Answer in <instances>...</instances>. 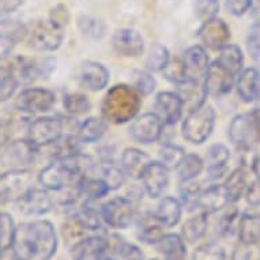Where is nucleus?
<instances>
[{"instance_id": "nucleus-12", "label": "nucleus", "mask_w": 260, "mask_h": 260, "mask_svg": "<svg viewBox=\"0 0 260 260\" xmlns=\"http://www.w3.org/2000/svg\"><path fill=\"white\" fill-rule=\"evenodd\" d=\"M73 260H109L107 236H86L70 251Z\"/></svg>"}, {"instance_id": "nucleus-57", "label": "nucleus", "mask_w": 260, "mask_h": 260, "mask_svg": "<svg viewBox=\"0 0 260 260\" xmlns=\"http://www.w3.org/2000/svg\"><path fill=\"white\" fill-rule=\"evenodd\" d=\"M0 260H21L15 253L13 252V249H6V251H0Z\"/></svg>"}, {"instance_id": "nucleus-11", "label": "nucleus", "mask_w": 260, "mask_h": 260, "mask_svg": "<svg viewBox=\"0 0 260 260\" xmlns=\"http://www.w3.org/2000/svg\"><path fill=\"white\" fill-rule=\"evenodd\" d=\"M56 103V95L52 90L44 87H27L22 90L15 101V108L18 111L35 115L51 111Z\"/></svg>"}, {"instance_id": "nucleus-54", "label": "nucleus", "mask_w": 260, "mask_h": 260, "mask_svg": "<svg viewBox=\"0 0 260 260\" xmlns=\"http://www.w3.org/2000/svg\"><path fill=\"white\" fill-rule=\"evenodd\" d=\"M249 11H251V18L253 21V25L260 23V0H251L249 3Z\"/></svg>"}, {"instance_id": "nucleus-32", "label": "nucleus", "mask_w": 260, "mask_h": 260, "mask_svg": "<svg viewBox=\"0 0 260 260\" xmlns=\"http://www.w3.org/2000/svg\"><path fill=\"white\" fill-rule=\"evenodd\" d=\"M155 247L164 255L165 260H185L187 257L185 241L181 236L176 233L164 236Z\"/></svg>"}, {"instance_id": "nucleus-36", "label": "nucleus", "mask_w": 260, "mask_h": 260, "mask_svg": "<svg viewBox=\"0 0 260 260\" xmlns=\"http://www.w3.org/2000/svg\"><path fill=\"white\" fill-rule=\"evenodd\" d=\"M81 145L82 142L78 139L77 135H63L53 145L48 146V147H52V161L66 159V158L77 155L81 153Z\"/></svg>"}, {"instance_id": "nucleus-6", "label": "nucleus", "mask_w": 260, "mask_h": 260, "mask_svg": "<svg viewBox=\"0 0 260 260\" xmlns=\"http://www.w3.org/2000/svg\"><path fill=\"white\" fill-rule=\"evenodd\" d=\"M64 22L51 17L40 21L29 30L30 47L40 52H53L59 49L64 40Z\"/></svg>"}, {"instance_id": "nucleus-18", "label": "nucleus", "mask_w": 260, "mask_h": 260, "mask_svg": "<svg viewBox=\"0 0 260 260\" xmlns=\"http://www.w3.org/2000/svg\"><path fill=\"white\" fill-rule=\"evenodd\" d=\"M112 44L116 53L124 57H138L145 49V40L139 31L134 29L117 30L113 35Z\"/></svg>"}, {"instance_id": "nucleus-45", "label": "nucleus", "mask_w": 260, "mask_h": 260, "mask_svg": "<svg viewBox=\"0 0 260 260\" xmlns=\"http://www.w3.org/2000/svg\"><path fill=\"white\" fill-rule=\"evenodd\" d=\"M192 260H228V256L222 245L215 241H210L198 248Z\"/></svg>"}, {"instance_id": "nucleus-25", "label": "nucleus", "mask_w": 260, "mask_h": 260, "mask_svg": "<svg viewBox=\"0 0 260 260\" xmlns=\"http://www.w3.org/2000/svg\"><path fill=\"white\" fill-rule=\"evenodd\" d=\"M181 214H183L181 202L175 197H165L159 201L153 215L155 221L161 223L164 228H173L181 219Z\"/></svg>"}, {"instance_id": "nucleus-27", "label": "nucleus", "mask_w": 260, "mask_h": 260, "mask_svg": "<svg viewBox=\"0 0 260 260\" xmlns=\"http://www.w3.org/2000/svg\"><path fill=\"white\" fill-rule=\"evenodd\" d=\"M74 187L79 193V197L87 201H99L100 198L105 197L111 191L107 183L99 175L94 176L93 172L89 175L82 176Z\"/></svg>"}, {"instance_id": "nucleus-13", "label": "nucleus", "mask_w": 260, "mask_h": 260, "mask_svg": "<svg viewBox=\"0 0 260 260\" xmlns=\"http://www.w3.org/2000/svg\"><path fill=\"white\" fill-rule=\"evenodd\" d=\"M164 129L165 123L157 113H145L134 121L129 128V134L139 143L149 145L161 139Z\"/></svg>"}, {"instance_id": "nucleus-33", "label": "nucleus", "mask_w": 260, "mask_h": 260, "mask_svg": "<svg viewBox=\"0 0 260 260\" xmlns=\"http://www.w3.org/2000/svg\"><path fill=\"white\" fill-rule=\"evenodd\" d=\"M164 236H165L164 226L155 221L153 214H150L147 217L139 218L138 237H139L142 243L150 244V245H157Z\"/></svg>"}, {"instance_id": "nucleus-3", "label": "nucleus", "mask_w": 260, "mask_h": 260, "mask_svg": "<svg viewBox=\"0 0 260 260\" xmlns=\"http://www.w3.org/2000/svg\"><path fill=\"white\" fill-rule=\"evenodd\" d=\"M228 137L240 151H251L255 146L260 145V109L233 117Z\"/></svg>"}, {"instance_id": "nucleus-23", "label": "nucleus", "mask_w": 260, "mask_h": 260, "mask_svg": "<svg viewBox=\"0 0 260 260\" xmlns=\"http://www.w3.org/2000/svg\"><path fill=\"white\" fill-rule=\"evenodd\" d=\"M231 158V151L222 143H215L209 149L206 155L207 177L211 181L222 179L228 171V162Z\"/></svg>"}, {"instance_id": "nucleus-52", "label": "nucleus", "mask_w": 260, "mask_h": 260, "mask_svg": "<svg viewBox=\"0 0 260 260\" xmlns=\"http://www.w3.org/2000/svg\"><path fill=\"white\" fill-rule=\"evenodd\" d=\"M22 5V0H0V21L14 13Z\"/></svg>"}, {"instance_id": "nucleus-21", "label": "nucleus", "mask_w": 260, "mask_h": 260, "mask_svg": "<svg viewBox=\"0 0 260 260\" xmlns=\"http://www.w3.org/2000/svg\"><path fill=\"white\" fill-rule=\"evenodd\" d=\"M232 205L231 198L228 195L223 184H213L207 189H202L198 199V209L207 214L217 213Z\"/></svg>"}, {"instance_id": "nucleus-38", "label": "nucleus", "mask_w": 260, "mask_h": 260, "mask_svg": "<svg viewBox=\"0 0 260 260\" xmlns=\"http://www.w3.org/2000/svg\"><path fill=\"white\" fill-rule=\"evenodd\" d=\"M203 167H205V162L202 161L199 155H197V154L185 155L183 161L179 164V167L176 168L180 183H187V181H192V180L197 179L203 171Z\"/></svg>"}, {"instance_id": "nucleus-40", "label": "nucleus", "mask_w": 260, "mask_h": 260, "mask_svg": "<svg viewBox=\"0 0 260 260\" xmlns=\"http://www.w3.org/2000/svg\"><path fill=\"white\" fill-rule=\"evenodd\" d=\"M91 103L85 94L70 93L64 95V109L71 116L85 115L90 111Z\"/></svg>"}, {"instance_id": "nucleus-17", "label": "nucleus", "mask_w": 260, "mask_h": 260, "mask_svg": "<svg viewBox=\"0 0 260 260\" xmlns=\"http://www.w3.org/2000/svg\"><path fill=\"white\" fill-rule=\"evenodd\" d=\"M141 180L150 198H159L169 185V169L161 162H150Z\"/></svg>"}, {"instance_id": "nucleus-46", "label": "nucleus", "mask_w": 260, "mask_h": 260, "mask_svg": "<svg viewBox=\"0 0 260 260\" xmlns=\"http://www.w3.org/2000/svg\"><path fill=\"white\" fill-rule=\"evenodd\" d=\"M78 26H79L82 35L89 39H101L105 33V25L103 22L97 18L87 17V15L79 18Z\"/></svg>"}, {"instance_id": "nucleus-29", "label": "nucleus", "mask_w": 260, "mask_h": 260, "mask_svg": "<svg viewBox=\"0 0 260 260\" xmlns=\"http://www.w3.org/2000/svg\"><path fill=\"white\" fill-rule=\"evenodd\" d=\"M249 168L240 167L232 172L231 175L228 176L223 183L228 195L231 198L232 203L240 201V198H243L249 187Z\"/></svg>"}, {"instance_id": "nucleus-49", "label": "nucleus", "mask_w": 260, "mask_h": 260, "mask_svg": "<svg viewBox=\"0 0 260 260\" xmlns=\"http://www.w3.org/2000/svg\"><path fill=\"white\" fill-rule=\"evenodd\" d=\"M164 74H165V78L168 81L173 82L175 85H179L181 82H184L185 79H188L187 70H185V66H184L183 60H169L168 66L164 69Z\"/></svg>"}, {"instance_id": "nucleus-26", "label": "nucleus", "mask_w": 260, "mask_h": 260, "mask_svg": "<svg viewBox=\"0 0 260 260\" xmlns=\"http://www.w3.org/2000/svg\"><path fill=\"white\" fill-rule=\"evenodd\" d=\"M109 248V260H145L137 245L128 243L119 235H105Z\"/></svg>"}, {"instance_id": "nucleus-56", "label": "nucleus", "mask_w": 260, "mask_h": 260, "mask_svg": "<svg viewBox=\"0 0 260 260\" xmlns=\"http://www.w3.org/2000/svg\"><path fill=\"white\" fill-rule=\"evenodd\" d=\"M248 44H260V23L253 25L248 36Z\"/></svg>"}, {"instance_id": "nucleus-14", "label": "nucleus", "mask_w": 260, "mask_h": 260, "mask_svg": "<svg viewBox=\"0 0 260 260\" xmlns=\"http://www.w3.org/2000/svg\"><path fill=\"white\" fill-rule=\"evenodd\" d=\"M198 36L205 47L214 51H221L222 48L229 44L231 29L223 19L213 18L202 23L198 30Z\"/></svg>"}, {"instance_id": "nucleus-8", "label": "nucleus", "mask_w": 260, "mask_h": 260, "mask_svg": "<svg viewBox=\"0 0 260 260\" xmlns=\"http://www.w3.org/2000/svg\"><path fill=\"white\" fill-rule=\"evenodd\" d=\"M35 187V177L29 169H9L0 173V203H17Z\"/></svg>"}, {"instance_id": "nucleus-48", "label": "nucleus", "mask_w": 260, "mask_h": 260, "mask_svg": "<svg viewBox=\"0 0 260 260\" xmlns=\"http://www.w3.org/2000/svg\"><path fill=\"white\" fill-rule=\"evenodd\" d=\"M219 11V0H197L195 2V14L202 22L217 18Z\"/></svg>"}, {"instance_id": "nucleus-10", "label": "nucleus", "mask_w": 260, "mask_h": 260, "mask_svg": "<svg viewBox=\"0 0 260 260\" xmlns=\"http://www.w3.org/2000/svg\"><path fill=\"white\" fill-rule=\"evenodd\" d=\"M64 120L60 117H39L30 121L27 138L36 147H48L64 135Z\"/></svg>"}, {"instance_id": "nucleus-2", "label": "nucleus", "mask_w": 260, "mask_h": 260, "mask_svg": "<svg viewBox=\"0 0 260 260\" xmlns=\"http://www.w3.org/2000/svg\"><path fill=\"white\" fill-rule=\"evenodd\" d=\"M141 94L133 86L116 85L108 90L101 104L104 119L113 124L133 120L141 109Z\"/></svg>"}, {"instance_id": "nucleus-16", "label": "nucleus", "mask_w": 260, "mask_h": 260, "mask_svg": "<svg viewBox=\"0 0 260 260\" xmlns=\"http://www.w3.org/2000/svg\"><path fill=\"white\" fill-rule=\"evenodd\" d=\"M53 207H55V201L48 193L47 189H39L35 187L17 202V209L19 213L23 215H33V217L48 214Z\"/></svg>"}, {"instance_id": "nucleus-22", "label": "nucleus", "mask_w": 260, "mask_h": 260, "mask_svg": "<svg viewBox=\"0 0 260 260\" xmlns=\"http://www.w3.org/2000/svg\"><path fill=\"white\" fill-rule=\"evenodd\" d=\"M181 60L185 66L188 77L199 79V81H205L206 73H207V69L210 66L209 56H207L205 48L201 47V45H192L184 52Z\"/></svg>"}, {"instance_id": "nucleus-43", "label": "nucleus", "mask_w": 260, "mask_h": 260, "mask_svg": "<svg viewBox=\"0 0 260 260\" xmlns=\"http://www.w3.org/2000/svg\"><path fill=\"white\" fill-rule=\"evenodd\" d=\"M131 79H133V87L141 95H150L155 90V87H157L155 78L150 73H147V71L135 70L131 74Z\"/></svg>"}, {"instance_id": "nucleus-47", "label": "nucleus", "mask_w": 260, "mask_h": 260, "mask_svg": "<svg viewBox=\"0 0 260 260\" xmlns=\"http://www.w3.org/2000/svg\"><path fill=\"white\" fill-rule=\"evenodd\" d=\"M17 87L18 83L7 69V66H0V103L11 99Z\"/></svg>"}, {"instance_id": "nucleus-19", "label": "nucleus", "mask_w": 260, "mask_h": 260, "mask_svg": "<svg viewBox=\"0 0 260 260\" xmlns=\"http://www.w3.org/2000/svg\"><path fill=\"white\" fill-rule=\"evenodd\" d=\"M77 79L82 86L91 91L103 90L109 82V71L105 66L97 61H85L79 66Z\"/></svg>"}, {"instance_id": "nucleus-15", "label": "nucleus", "mask_w": 260, "mask_h": 260, "mask_svg": "<svg viewBox=\"0 0 260 260\" xmlns=\"http://www.w3.org/2000/svg\"><path fill=\"white\" fill-rule=\"evenodd\" d=\"M235 75L228 71L218 60L213 64H210L205 77V89L207 95L213 97H222L231 93L233 83H235Z\"/></svg>"}, {"instance_id": "nucleus-30", "label": "nucleus", "mask_w": 260, "mask_h": 260, "mask_svg": "<svg viewBox=\"0 0 260 260\" xmlns=\"http://www.w3.org/2000/svg\"><path fill=\"white\" fill-rule=\"evenodd\" d=\"M94 202L95 201L83 199L79 203V206H78L73 215L81 222L82 225L85 226L87 231L97 232L100 229H103L104 221L103 217H101V210H100V207L94 205Z\"/></svg>"}, {"instance_id": "nucleus-20", "label": "nucleus", "mask_w": 260, "mask_h": 260, "mask_svg": "<svg viewBox=\"0 0 260 260\" xmlns=\"http://www.w3.org/2000/svg\"><path fill=\"white\" fill-rule=\"evenodd\" d=\"M155 109L157 115L162 119L165 125H175L183 115V101L177 93L162 91L155 97Z\"/></svg>"}, {"instance_id": "nucleus-31", "label": "nucleus", "mask_w": 260, "mask_h": 260, "mask_svg": "<svg viewBox=\"0 0 260 260\" xmlns=\"http://www.w3.org/2000/svg\"><path fill=\"white\" fill-rule=\"evenodd\" d=\"M240 243L245 245H256L260 241V215L241 214L237 225Z\"/></svg>"}, {"instance_id": "nucleus-41", "label": "nucleus", "mask_w": 260, "mask_h": 260, "mask_svg": "<svg viewBox=\"0 0 260 260\" xmlns=\"http://www.w3.org/2000/svg\"><path fill=\"white\" fill-rule=\"evenodd\" d=\"M61 233H63L64 241L69 244L70 247H73L74 244H77L79 240L86 237L87 229L74 215H70L67 221L64 222Z\"/></svg>"}, {"instance_id": "nucleus-28", "label": "nucleus", "mask_w": 260, "mask_h": 260, "mask_svg": "<svg viewBox=\"0 0 260 260\" xmlns=\"http://www.w3.org/2000/svg\"><path fill=\"white\" fill-rule=\"evenodd\" d=\"M150 157L145 151L139 149H127L124 150L121 155V169L125 176H129L133 179H141L146 167L150 164Z\"/></svg>"}, {"instance_id": "nucleus-42", "label": "nucleus", "mask_w": 260, "mask_h": 260, "mask_svg": "<svg viewBox=\"0 0 260 260\" xmlns=\"http://www.w3.org/2000/svg\"><path fill=\"white\" fill-rule=\"evenodd\" d=\"M171 60V55L167 47H164L161 44H154L150 48L149 56H147V69L150 71H164L168 63Z\"/></svg>"}, {"instance_id": "nucleus-35", "label": "nucleus", "mask_w": 260, "mask_h": 260, "mask_svg": "<svg viewBox=\"0 0 260 260\" xmlns=\"http://www.w3.org/2000/svg\"><path fill=\"white\" fill-rule=\"evenodd\" d=\"M107 133V123L99 117H89L78 127V139L82 143H95L101 141V138Z\"/></svg>"}, {"instance_id": "nucleus-51", "label": "nucleus", "mask_w": 260, "mask_h": 260, "mask_svg": "<svg viewBox=\"0 0 260 260\" xmlns=\"http://www.w3.org/2000/svg\"><path fill=\"white\" fill-rule=\"evenodd\" d=\"M14 44H15V40L13 36L0 33V61L9 57L14 49Z\"/></svg>"}, {"instance_id": "nucleus-58", "label": "nucleus", "mask_w": 260, "mask_h": 260, "mask_svg": "<svg viewBox=\"0 0 260 260\" xmlns=\"http://www.w3.org/2000/svg\"><path fill=\"white\" fill-rule=\"evenodd\" d=\"M256 245H257V247H259V253H260V241L257 244H256Z\"/></svg>"}, {"instance_id": "nucleus-59", "label": "nucleus", "mask_w": 260, "mask_h": 260, "mask_svg": "<svg viewBox=\"0 0 260 260\" xmlns=\"http://www.w3.org/2000/svg\"><path fill=\"white\" fill-rule=\"evenodd\" d=\"M153 260H158V259H153Z\"/></svg>"}, {"instance_id": "nucleus-5", "label": "nucleus", "mask_w": 260, "mask_h": 260, "mask_svg": "<svg viewBox=\"0 0 260 260\" xmlns=\"http://www.w3.org/2000/svg\"><path fill=\"white\" fill-rule=\"evenodd\" d=\"M7 69L10 70V73L18 86L29 85L37 79H44V78L49 77L52 71L56 69V60L53 57L37 60L18 56L7 64Z\"/></svg>"}, {"instance_id": "nucleus-9", "label": "nucleus", "mask_w": 260, "mask_h": 260, "mask_svg": "<svg viewBox=\"0 0 260 260\" xmlns=\"http://www.w3.org/2000/svg\"><path fill=\"white\" fill-rule=\"evenodd\" d=\"M103 221L113 229H125L138 217L137 207L131 199L124 197L113 198L100 206Z\"/></svg>"}, {"instance_id": "nucleus-4", "label": "nucleus", "mask_w": 260, "mask_h": 260, "mask_svg": "<svg viewBox=\"0 0 260 260\" xmlns=\"http://www.w3.org/2000/svg\"><path fill=\"white\" fill-rule=\"evenodd\" d=\"M215 111L213 107L203 104L201 107L189 111L181 127L183 137L193 145L205 143L214 131Z\"/></svg>"}, {"instance_id": "nucleus-53", "label": "nucleus", "mask_w": 260, "mask_h": 260, "mask_svg": "<svg viewBox=\"0 0 260 260\" xmlns=\"http://www.w3.org/2000/svg\"><path fill=\"white\" fill-rule=\"evenodd\" d=\"M232 260H252V252L249 251V245L240 243L233 248Z\"/></svg>"}, {"instance_id": "nucleus-34", "label": "nucleus", "mask_w": 260, "mask_h": 260, "mask_svg": "<svg viewBox=\"0 0 260 260\" xmlns=\"http://www.w3.org/2000/svg\"><path fill=\"white\" fill-rule=\"evenodd\" d=\"M207 229H209V214L201 211L184 223L181 237L184 241H188V243H197L205 237Z\"/></svg>"}, {"instance_id": "nucleus-55", "label": "nucleus", "mask_w": 260, "mask_h": 260, "mask_svg": "<svg viewBox=\"0 0 260 260\" xmlns=\"http://www.w3.org/2000/svg\"><path fill=\"white\" fill-rule=\"evenodd\" d=\"M248 51L251 53L256 66L260 67V44H248Z\"/></svg>"}, {"instance_id": "nucleus-44", "label": "nucleus", "mask_w": 260, "mask_h": 260, "mask_svg": "<svg viewBox=\"0 0 260 260\" xmlns=\"http://www.w3.org/2000/svg\"><path fill=\"white\" fill-rule=\"evenodd\" d=\"M184 157H185V151L183 147L172 143L164 145V147L159 150V159H161L159 162L164 164L168 169H176Z\"/></svg>"}, {"instance_id": "nucleus-37", "label": "nucleus", "mask_w": 260, "mask_h": 260, "mask_svg": "<svg viewBox=\"0 0 260 260\" xmlns=\"http://www.w3.org/2000/svg\"><path fill=\"white\" fill-rule=\"evenodd\" d=\"M218 61L225 67L228 71H231L235 77H237L243 71L244 56L243 52L235 44H228L221 49V55L218 57Z\"/></svg>"}, {"instance_id": "nucleus-24", "label": "nucleus", "mask_w": 260, "mask_h": 260, "mask_svg": "<svg viewBox=\"0 0 260 260\" xmlns=\"http://www.w3.org/2000/svg\"><path fill=\"white\" fill-rule=\"evenodd\" d=\"M237 93L244 103H253L260 97V73L256 67H248L239 74Z\"/></svg>"}, {"instance_id": "nucleus-1", "label": "nucleus", "mask_w": 260, "mask_h": 260, "mask_svg": "<svg viewBox=\"0 0 260 260\" xmlns=\"http://www.w3.org/2000/svg\"><path fill=\"white\" fill-rule=\"evenodd\" d=\"M57 244L53 225L40 219L17 226L11 249L21 260H51L57 251Z\"/></svg>"}, {"instance_id": "nucleus-50", "label": "nucleus", "mask_w": 260, "mask_h": 260, "mask_svg": "<svg viewBox=\"0 0 260 260\" xmlns=\"http://www.w3.org/2000/svg\"><path fill=\"white\" fill-rule=\"evenodd\" d=\"M226 7L235 17H241L249 9L251 0H225Z\"/></svg>"}, {"instance_id": "nucleus-7", "label": "nucleus", "mask_w": 260, "mask_h": 260, "mask_svg": "<svg viewBox=\"0 0 260 260\" xmlns=\"http://www.w3.org/2000/svg\"><path fill=\"white\" fill-rule=\"evenodd\" d=\"M40 149L29 139L6 142L0 147V165L9 169H27L39 158Z\"/></svg>"}, {"instance_id": "nucleus-39", "label": "nucleus", "mask_w": 260, "mask_h": 260, "mask_svg": "<svg viewBox=\"0 0 260 260\" xmlns=\"http://www.w3.org/2000/svg\"><path fill=\"white\" fill-rule=\"evenodd\" d=\"M100 171V177L107 183L108 188L111 191H115V189H119L120 187H123L124 183H125V173L121 169V167L116 165L113 161L103 162L101 167L99 168Z\"/></svg>"}]
</instances>
